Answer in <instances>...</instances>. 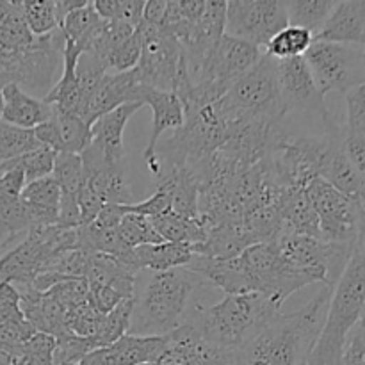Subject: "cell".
<instances>
[{"label":"cell","mask_w":365,"mask_h":365,"mask_svg":"<svg viewBox=\"0 0 365 365\" xmlns=\"http://www.w3.org/2000/svg\"><path fill=\"white\" fill-rule=\"evenodd\" d=\"M334 289L323 285L296 312L274 314L239 349V365H305L323 331Z\"/></svg>","instance_id":"cell-1"},{"label":"cell","mask_w":365,"mask_h":365,"mask_svg":"<svg viewBox=\"0 0 365 365\" xmlns=\"http://www.w3.org/2000/svg\"><path fill=\"white\" fill-rule=\"evenodd\" d=\"M210 287L200 274L187 267L153 273L139 299L134 298L130 335L166 337L187 321L196 305H191L196 292Z\"/></svg>","instance_id":"cell-2"},{"label":"cell","mask_w":365,"mask_h":365,"mask_svg":"<svg viewBox=\"0 0 365 365\" xmlns=\"http://www.w3.org/2000/svg\"><path fill=\"white\" fill-rule=\"evenodd\" d=\"M278 312L280 309L267 296L248 292L225 296L210 307L198 303L185 323L209 344L239 351Z\"/></svg>","instance_id":"cell-3"},{"label":"cell","mask_w":365,"mask_h":365,"mask_svg":"<svg viewBox=\"0 0 365 365\" xmlns=\"http://www.w3.org/2000/svg\"><path fill=\"white\" fill-rule=\"evenodd\" d=\"M365 307V230L331 294L323 331L305 365H342L348 339Z\"/></svg>","instance_id":"cell-4"},{"label":"cell","mask_w":365,"mask_h":365,"mask_svg":"<svg viewBox=\"0 0 365 365\" xmlns=\"http://www.w3.org/2000/svg\"><path fill=\"white\" fill-rule=\"evenodd\" d=\"M214 107L228 123L230 134L235 127L253 121L285 120L278 84V61L262 53L252 70L232 82Z\"/></svg>","instance_id":"cell-5"},{"label":"cell","mask_w":365,"mask_h":365,"mask_svg":"<svg viewBox=\"0 0 365 365\" xmlns=\"http://www.w3.org/2000/svg\"><path fill=\"white\" fill-rule=\"evenodd\" d=\"M230 139V127L214 106L185 110L184 123L157 150L160 168H192Z\"/></svg>","instance_id":"cell-6"},{"label":"cell","mask_w":365,"mask_h":365,"mask_svg":"<svg viewBox=\"0 0 365 365\" xmlns=\"http://www.w3.org/2000/svg\"><path fill=\"white\" fill-rule=\"evenodd\" d=\"M75 245L77 228L63 230L48 227L31 230L0 257V282H9L14 287L32 284L39 274L50 271L63 253L75 250Z\"/></svg>","instance_id":"cell-7"},{"label":"cell","mask_w":365,"mask_h":365,"mask_svg":"<svg viewBox=\"0 0 365 365\" xmlns=\"http://www.w3.org/2000/svg\"><path fill=\"white\" fill-rule=\"evenodd\" d=\"M303 57L323 96L365 84V46L314 41Z\"/></svg>","instance_id":"cell-8"},{"label":"cell","mask_w":365,"mask_h":365,"mask_svg":"<svg viewBox=\"0 0 365 365\" xmlns=\"http://www.w3.org/2000/svg\"><path fill=\"white\" fill-rule=\"evenodd\" d=\"M305 192L319 220L321 241L355 246L365 230L362 203L339 192L323 178H314Z\"/></svg>","instance_id":"cell-9"},{"label":"cell","mask_w":365,"mask_h":365,"mask_svg":"<svg viewBox=\"0 0 365 365\" xmlns=\"http://www.w3.org/2000/svg\"><path fill=\"white\" fill-rule=\"evenodd\" d=\"M278 84L285 118L289 114H299L316 121L321 130H328L335 116L328 110L305 57L278 61Z\"/></svg>","instance_id":"cell-10"},{"label":"cell","mask_w":365,"mask_h":365,"mask_svg":"<svg viewBox=\"0 0 365 365\" xmlns=\"http://www.w3.org/2000/svg\"><path fill=\"white\" fill-rule=\"evenodd\" d=\"M284 2L277 0H230L227 2L225 34L266 48L267 43L287 27Z\"/></svg>","instance_id":"cell-11"},{"label":"cell","mask_w":365,"mask_h":365,"mask_svg":"<svg viewBox=\"0 0 365 365\" xmlns=\"http://www.w3.org/2000/svg\"><path fill=\"white\" fill-rule=\"evenodd\" d=\"M135 29L143 38L141 57L134 68L139 82L159 91H173L182 59L180 43L143 21Z\"/></svg>","instance_id":"cell-12"},{"label":"cell","mask_w":365,"mask_h":365,"mask_svg":"<svg viewBox=\"0 0 365 365\" xmlns=\"http://www.w3.org/2000/svg\"><path fill=\"white\" fill-rule=\"evenodd\" d=\"M260 56H262L260 48L253 46L252 43L225 34L209 57L195 71L187 73V77L192 86L214 82L230 88L232 82L255 66Z\"/></svg>","instance_id":"cell-13"},{"label":"cell","mask_w":365,"mask_h":365,"mask_svg":"<svg viewBox=\"0 0 365 365\" xmlns=\"http://www.w3.org/2000/svg\"><path fill=\"white\" fill-rule=\"evenodd\" d=\"M143 102L152 109V132H150L148 145L143 152V160L148 166L150 173L155 178L160 173V164L157 159V145L160 135L166 130H177L184 123V109L173 91H159V89H143Z\"/></svg>","instance_id":"cell-14"},{"label":"cell","mask_w":365,"mask_h":365,"mask_svg":"<svg viewBox=\"0 0 365 365\" xmlns=\"http://www.w3.org/2000/svg\"><path fill=\"white\" fill-rule=\"evenodd\" d=\"M143 89L135 70L123 73H107L89 98L82 120L91 127L98 118L127 103H143Z\"/></svg>","instance_id":"cell-15"},{"label":"cell","mask_w":365,"mask_h":365,"mask_svg":"<svg viewBox=\"0 0 365 365\" xmlns=\"http://www.w3.org/2000/svg\"><path fill=\"white\" fill-rule=\"evenodd\" d=\"M168 337L123 335L110 346L93 349L78 365H145L159 360L166 349Z\"/></svg>","instance_id":"cell-16"},{"label":"cell","mask_w":365,"mask_h":365,"mask_svg":"<svg viewBox=\"0 0 365 365\" xmlns=\"http://www.w3.org/2000/svg\"><path fill=\"white\" fill-rule=\"evenodd\" d=\"M143 103H127L102 118L91 125V145L102 153L103 160L109 168L127 166V152H125L123 132L128 120L143 109Z\"/></svg>","instance_id":"cell-17"},{"label":"cell","mask_w":365,"mask_h":365,"mask_svg":"<svg viewBox=\"0 0 365 365\" xmlns=\"http://www.w3.org/2000/svg\"><path fill=\"white\" fill-rule=\"evenodd\" d=\"M314 41L365 46V0L337 2Z\"/></svg>","instance_id":"cell-18"},{"label":"cell","mask_w":365,"mask_h":365,"mask_svg":"<svg viewBox=\"0 0 365 365\" xmlns=\"http://www.w3.org/2000/svg\"><path fill=\"white\" fill-rule=\"evenodd\" d=\"M192 257H195V246L160 242V245H146L128 250L125 255L120 257V260L138 273L139 271L163 273V271L185 267Z\"/></svg>","instance_id":"cell-19"},{"label":"cell","mask_w":365,"mask_h":365,"mask_svg":"<svg viewBox=\"0 0 365 365\" xmlns=\"http://www.w3.org/2000/svg\"><path fill=\"white\" fill-rule=\"evenodd\" d=\"M4 107L0 120L13 127L25 128V130H34L41 123H45L52 116V106H48L43 100L29 95L14 82L4 86L2 89Z\"/></svg>","instance_id":"cell-20"},{"label":"cell","mask_w":365,"mask_h":365,"mask_svg":"<svg viewBox=\"0 0 365 365\" xmlns=\"http://www.w3.org/2000/svg\"><path fill=\"white\" fill-rule=\"evenodd\" d=\"M344 135L346 128L344 134L339 139H335L334 145H331L330 152H328L327 159H324L319 178L327 180L331 187H335L339 192L348 196V198L362 203L365 200V180L360 177V173L355 170V166L349 163L348 157H346L344 148H342Z\"/></svg>","instance_id":"cell-21"},{"label":"cell","mask_w":365,"mask_h":365,"mask_svg":"<svg viewBox=\"0 0 365 365\" xmlns=\"http://www.w3.org/2000/svg\"><path fill=\"white\" fill-rule=\"evenodd\" d=\"M282 235L321 239L319 220L305 189H285L280 205Z\"/></svg>","instance_id":"cell-22"},{"label":"cell","mask_w":365,"mask_h":365,"mask_svg":"<svg viewBox=\"0 0 365 365\" xmlns=\"http://www.w3.org/2000/svg\"><path fill=\"white\" fill-rule=\"evenodd\" d=\"M150 223L155 228L164 242H173V245H189L198 246L205 241L207 230L200 220H185L178 214L168 212L160 216L150 217Z\"/></svg>","instance_id":"cell-23"},{"label":"cell","mask_w":365,"mask_h":365,"mask_svg":"<svg viewBox=\"0 0 365 365\" xmlns=\"http://www.w3.org/2000/svg\"><path fill=\"white\" fill-rule=\"evenodd\" d=\"M284 6L289 25L305 29L316 36L327 24L337 2L334 0H291V2H284Z\"/></svg>","instance_id":"cell-24"},{"label":"cell","mask_w":365,"mask_h":365,"mask_svg":"<svg viewBox=\"0 0 365 365\" xmlns=\"http://www.w3.org/2000/svg\"><path fill=\"white\" fill-rule=\"evenodd\" d=\"M52 120L63 145L61 153H81L82 150L88 148L91 143V127L81 116L52 106Z\"/></svg>","instance_id":"cell-25"},{"label":"cell","mask_w":365,"mask_h":365,"mask_svg":"<svg viewBox=\"0 0 365 365\" xmlns=\"http://www.w3.org/2000/svg\"><path fill=\"white\" fill-rule=\"evenodd\" d=\"M29 232H31V225H29L27 210L21 198H0V252L24 239Z\"/></svg>","instance_id":"cell-26"},{"label":"cell","mask_w":365,"mask_h":365,"mask_svg":"<svg viewBox=\"0 0 365 365\" xmlns=\"http://www.w3.org/2000/svg\"><path fill=\"white\" fill-rule=\"evenodd\" d=\"M314 34L305 31V29L292 27L287 25L284 31L278 32L273 39L266 45V56L273 57L277 61L294 59V57H303L307 50L312 46Z\"/></svg>","instance_id":"cell-27"},{"label":"cell","mask_w":365,"mask_h":365,"mask_svg":"<svg viewBox=\"0 0 365 365\" xmlns=\"http://www.w3.org/2000/svg\"><path fill=\"white\" fill-rule=\"evenodd\" d=\"M29 31L34 36L52 34L59 29L57 7L53 0H18Z\"/></svg>","instance_id":"cell-28"},{"label":"cell","mask_w":365,"mask_h":365,"mask_svg":"<svg viewBox=\"0 0 365 365\" xmlns=\"http://www.w3.org/2000/svg\"><path fill=\"white\" fill-rule=\"evenodd\" d=\"M52 177L59 185L61 195L77 198L86 182L84 164H82L81 155L78 153H57Z\"/></svg>","instance_id":"cell-29"},{"label":"cell","mask_w":365,"mask_h":365,"mask_svg":"<svg viewBox=\"0 0 365 365\" xmlns=\"http://www.w3.org/2000/svg\"><path fill=\"white\" fill-rule=\"evenodd\" d=\"M132 310H134V299H125L114 310L102 317L100 323L98 334L93 337L96 348H103V346H110L116 341H120L123 335L128 334L130 330V319Z\"/></svg>","instance_id":"cell-30"},{"label":"cell","mask_w":365,"mask_h":365,"mask_svg":"<svg viewBox=\"0 0 365 365\" xmlns=\"http://www.w3.org/2000/svg\"><path fill=\"white\" fill-rule=\"evenodd\" d=\"M56 337L36 331L24 346L6 353L13 365H53Z\"/></svg>","instance_id":"cell-31"},{"label":"cell","mask_w":365,"mask_h":365,"mask_svg":"<svg viewBox=\"0 0 365 365\" xmlns=\"http://www.w3.org/2000/svg\"><path fill=\"white\" fill-rule=\"evenodd\" d=\"M39 146L41 145L36 139L34 130L13 127L0 120V164L18 159Z\"/></svg>","instance_id":"cell-32"},{"label":"cell","mask_w":365,"mask_h":365,"mask_svg":"<svg viewBox=\"0 0 365 365\" xmlns=\"http://www.w3.org/2000/svg\"><path fill=\"white\" fill-rule=\"evenodd\" d=\"M118 234H120L121 241H123L127 250L138 248V246L160 245V242H164L163 239H160V235L155 232V228L152 227L148 217L139 216V214L134 212L125 214L120 227H118Z\"/></svg>","instance_id":"cell-33"},{"label":"cell","mask_w":365,"mask_h":365,"mask_svg":"<svg viewBox=\"0 0 365 365\" xmlns=\"http://www.w3.org/2000/svg\"><path fill=\"white\" fill-rule=\"evenodd\" d=\"M20 198L27 205L48 210V212H57L61 202V189L56 184L52 175H50V177L39 178V180H34L25 185Z\"/></svg>","instance_id":"cell-34"},{"label":"cell","mask_w":365,"mask_h":365,"mask_svg":"<svg viewBox=\"0 0 365 365\" xmlns=\"http://www.w3.org/2000/svg\"><path fill=\"white\" fill-rule=\"evenodd\" d=\"M93 349H96L93 339L77 337L73 334L57 337L56 349H53V365H78Z\"/></svg>","instance_id":"cell-35"},{"label":"cell","mask_w":365,"mask_h":365,"mask_svg":"<svg viewBox=\"0 0 365 365\" xmlns=\"http://www.w3.org/2000/svg\"><path fill=\"white\" fill-rule=\"evenodd\" d=\"M57 152H53L48 146H39V148L32 150V152L25 153V155L18 157L16 163L25 173V180L27 184L39 180V178L50 177L53 171V164H56Z\"/></svg>","instance_id":"cell-36"},{"label":"cell","mask_w":365,"mask_h":365,"mask_svg":"<svg viewBox=\"0 0 365 365\" xmlns=\"http://www.w3.org/2000/svg\"><path fill=\"white\" fill-rule=\"evenodd\" d=\"M102 314L93 307V303L89 302V296L84 303L77 307V309L71 310L66 317V327L68 331L77 337H86L93 339L98 334L100 323H102Z\"/></svg>","instance_id":"cell-37"},{"label":"cell","mask_w":365,"mask_h":365,"mask_svg":"<svg viewBox=\"0 0 365 365\" xmlns=\"http://www.w3.org/2000/svg\"><path fill=\"white\" fill-rule=\"evenodd\" d=\"M346 102V134L365 139V84L349 89Z\"/></svg>","instance_id":"cell-38"},{"label":"cell","mask_w":365,"mask_h":365,"mask_svg":"<svg viewBox=\"0 0 365 365\" xmlns=\"http://www.w3.org/2000/svg\"><path fill=\"white\" fill-rule=\"evenodd\" d=\"M141 50H143V38H141V32L135 29L134 34L130 36L125 45H121L116 52L110 56L109 63V71L113 73H123V71H130L138 66L139 63V57H141Z\"/></svg>","instance_id":"cell-39"},{"label":"cell","mask_w":365,"mask_h":365,"mask_svg":"<svg viewBox=\"0 0 365 365\" xmlns=\"http://www.w3.org/2000/svg\"><path fill=\"white\" fill-rule=\"evenodd\" d=\"M25 319L20 309L18 289L9 282H0V323Z\"/></svg>","instance_id":"cell-40"},{"label":"cell","mask_w":365,"mask_h":365,"mask_svg":"<svg viewBox=\"0 0 365 365\" xmlns=\"http://www.w3.org/2000/svg\"><path fill=\"white\" fill-rule=\"evenodd\" d=\"M56 227L63 228V230H73V228L82 227L81 207H78V202L75 196L61 195Z\"/></svg>","instance_id":"cell-41"},{"label":"cell","mask_w":365,"mask_h":365,"mask_svg":"<svg viewBox=\"0 0 365 365\" xmlns=\"http://www.w3.org/2000/svg\"><path fill=\"white\" fill-rule=\"evenodd\" d=\"M143 11H145V0H118L114 20L125 21L135 29L141 24Z\"/></svg>","instance_id":"cell-42"},{"label":"cell","mask_w":365,"mask_h":365,"mask_svg":"<svg viewBox=\"0 0 365 365\" xmlns=\"http://www.w3.org/2000/svg\"><path fill=\"white\" fill-rule=\"evenodd\" d=\"M166 0H148L145 2V11H143V24L150 25L153 29H163L164 20H166Z\"/></svg>","instance_id":"cell-43"},{"label":"cell","mask_w":365,"mask_h":365,"mask_svg":"<svg viewBox=\"0 0 365 365\" xmlns=\"http://www.w3.org/2000/svg\"><path fill=\"white\" fill-rule=\"evenodd\" d=\"M348 346L355 349V351H359L362 356L365 355V307L362 310V316H360L359 323H356V327L353 328L351 335H349Z\"/></svg>","instance_id":"cell-44"},{"label":"cell","mask_w":365,"mask_h":365,"mask_svg":"<svg viewBox=\"0 0 365 365\" xmlns=\"http://www.w3.org/2000/svg\"><path fill=\"white\" fill-rule=\"evenodd\" d=\"M88 4V0H56V7H57V18H59V27L63 24L64 18L68 14H71L73 11L81 9Z\"/></svg>","instance_id":"cell-45"},{"label":"cell","mask_w":365,"mask_h":365,"mask_svg":"<svg viewBox=\"0 0 365 365\" xmlns=\"http://www.w3.org/2000/svg\"><path fill=\"white\" fill-rule=\"evenodd\" d=\"M362 362V355L359 351H355L353 348L346 346V353H344V359H342V365H360Z\"/></svg>","instance_id":"cell-46"},{"label":"cell","mask_w":365,"mask_h":365,"mask_svg":"<svg viewBox=\"0 0 365 365\" xmlns=\"http://www.w3.org/2000/svg\"><path fill=\"white\" fill-rule=\"evenodd\" d=\"M9 82H11L9 75H6V73H2V71H0V114H2V107H4L2 89H4V86H6V84H9Z\"/></svg>","instance_id":"cell-47"}]
</instances>
